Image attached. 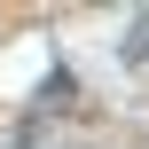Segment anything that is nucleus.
<instances>
[{
	"label": "nucleus",
	"instance_id": "1",
	"mask_svg": "<svg viewBox=\"0 0 149 149\" xmlns=\"http://www.w3.org/2000/svg\"><path fill=\"white\" fill-rule=\"evenodd\" d=\"M118 63H126V71H141V63H149V8L126 24V39H118Z\"/></svg>",
	"mask_w": 149,
	"mask_h": 149
},
{
	"label": "nucleus",
	"instance_id": "2",
	"mask_svg": "<svg viewBox=\"0 0 149 149\" xmlns=\"http://www.w3.org/2000/svg\"><path fill=\"white\" fill-rule=\"evenodd\" d=\"M71 94H79V79H71V71H55V79H47V86H39V110H63V102H71Z\"/></svg>",
	"mask_w": 149,
	"mask_h": 149
}]
</instances>
